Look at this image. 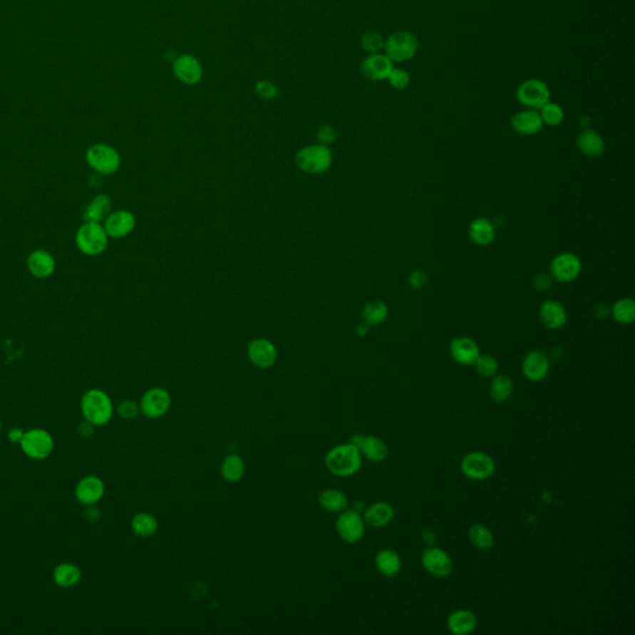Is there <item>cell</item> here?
<instances>
[{"mask_svg":"<svg viewBox=\"0 0 635 635\" xmlns=\"http://www.w3.org/2000/svg\"><path fill=\"white\" fill-rule=\"evenodd\" d=\"M135 216L128 210H117L105 217V232L110 239H123L135 227Z\"/></svg>","mask_w":635,"mask_h":635,"instance_id":"9a60e30c","label":"cell"},{"mask_svg":"<svg viewBox=\"0 0 635 635\" xmlns=\"http://www.w3.org/2000/svg\"><path fill=\"white\" fill-rule=\"evenodd\" d=\"M549 286H551V279H549V276H546V274H539L537 277L535 278V288L536 289H539V291H546V289H549Z\"/></svg>","mask_w":635,"mask_h":635,"instance_id":"c3c4849f","label":"cell"},{"mask_svg":"<svg viewBox=\"0 0 635 635\" xmlns=\"http://www.w3.org/2000/svg\"><path fill=\"white\" fill-rule=\"evenodd\" d=\"M331 150L323 144L306 147L296 155V167L308 174H323L331 167Z\"/></svg>","mask_w":635,"mask_h":635,"instance_id":"277c9868","label":"cell"},{"mask_svg":"<svg viewBox=\"0 0 635 635\" xmlns=\"http://www.w3.org/2000/svg\"><path fill=\"white\" fill-rule=\"evenodd\" d=\"M420 564L435 578H447L453 572V561L448 552L440 547H427L420 556Z\"/></svg>","mask_w":635,"mask_h":635,"instance_id":"7c38bea8","label":"cell"},{"mask_svg":"<svg viewBox=\"0 0 635 635\" xmlns=\"http://www.w3.org/2000/svg\"><path fill=\"white\" fill-rule=\"evenodd\" d=\"M495 460L485 452H470L460 462V470L470 480L482 482L495 472Z\"/></svg>","mask_w":635,"mask_h":635,"instance_id":"ba28073f","label":"cell"},{"mask_svg":"<svg viewBox=\"0 0 635 635\" xmlns=\"http://www.w3.org/2000/svg\"><path fill=\"white\" fill-rule=\"evenodd\" d=\"M375 566L385 577H395L402 569V559L396 551L383 549L375 556Z\"/></svg>","mask_w":635,"mask_h":635,"instance_id":"f1b7e54d","label":"cell"},{"mask_svg":"<svg viewBox=\"0 0 635 635\" xmlns=\"http://www.w3.org/2000/svg\"><path fill=\"white\" fill-rule=\"evenodd\" d=\"M363 521L365 525L371 529H382L388 525L393 517L395 510L391 504L386 502H373L366 510L363 511Z\"/></svg>","mask_w":635,"mask_h":635,"instance_id":"d4e9b609","label":"cell"},{"mask_svg":"<svg viewBox=\"0 0 635 635\" xmlns=\"http://www.w3.org/2000/svg\"><path fill=\"white\" fill-rule=\"evenodd\" d=\"M611 316L618 324L629 325L635 319V301L631 298H621L611 306Z\"/></svg>","mask_w":635,"mask_h":635,"instance_id":"8d00e7d4","label":"cell"},{"mask_svg":"<svg viewBox=\"0 0 635 635\" xmlns=\"http://www.w3.org/2000/svg\"><path fill=\"white\" fill-rule=\"evenodd\" d=\"M577 147L588 158H598L606 150V142L596 130L584 129L578 134Z\"/></svg>","mask_w":635,"mask_h":635,"instance_id":"4316f807","label":"cell"},{"mask_svg":"<svg viewBox=\"0 0 635 635\" xmlns=\"http://www.w3.org/2000/svg\"><path fill=\"white\" fill-rule=\"evenodd\" d=\"M335 529L341 540L348 544H356L363 539L365 535V521L358 511L346 510L341 511L335 522Z\"/></svg>","mask_w":635,"mask_h":635,"instance_id":"9c48e42d","label":"cell"},{"mask_svg":"<svg viewBox=\"0 0 635 635\" xmlns=\"http://www.w3.org/2000/svg\"><path fill=\"white\" fill-rule=\"evenodd\" d=\"M540 115L542 118L544 125H549V127H556L561 125L564 118V112L561 105L552 102H547L546 105L540 108Z\"/></svg>","mask_w":635,"mask_h":635,"instance_id":"f35d334b","label":"cell"},{"mask_svg":"<svg viewBox=\"0 0 635 635\" xmlns=\"http://www.w3.org/2000/svg\"><path fill=\"white\" fill-rule=\"evenodd\" d=\"M468 539L470 544L479 551H487L492 547L495 537L492 531L484 524H473L469 527Z\"/></svg>","mask_w":635,"mask_h":635,"instance_id":"e575fe53","label":"cell"},{"mask_svg":"<svg viewBox=\"0 0 635 635\" xmlns=\"http://www.w3.org/2000/svg\"><path fill=\"white\" fill-rule=\"evenodd\" d=\"M172 406L170 393L162 387L149 388L139 403L140 412L149 420H158L165 415Z\"/></svg>","mask_w":635,"mask_h":635,"instance_id":"30bf717a","label":"cell"},{"mask_svg":"<svg viewBox=\"0 0 635 635\" xmlns=\"http://www.w3.org/2000/svg\"><path fill=\"white\" fill-rule=\"evenodd\" d=\"M516 97L521 105H525L530 110H540L547 102H549V86L541 80L531 78L522 82L517 88Z\"/></svg>","mask_w":635,"mask_h":635,"instance_id":"8fae6325","label":"cell"},{"mask_svg":"<svg viewBox=\"0 0 635 635\" xmlns=\"http://www.w3.org/2000/svg\"><path fill=\"white\" fill-rule=\"evenodd\" d=\"M469 237L473 244L485 247L495 239V226L487 217H477L469 224Z\"/></svg>","mask_w":635,"mask_h":635,"instance_id":"83f0119b","label":"cell"},{"mask_svg":"<svg viewBox=\"0 0 635 635\" xmlns=\"http://www.w3.org/2000/svg\"><path fill=\"white\" fill-rule=\"evenodd\" d=\"M385 55L392 63H405L411 60L418 50V41L408 31H397L385 40Z\"/></svg>","mask_w":635,"mask_h":635,"instance_id":"52a82bcc","label":"cell"},{"mask_svg":"<svg viewBox=\"0 0 635 635\" xmlns=\"http://www.w3.org/2000/svg\"><path fill=\"white\" fill-rule=\"evenodd\" d=\"M581 272H582L581 259L571 252L559 254L549 264V273L557 282H573L579 277Z\"/></svg>","mask_w":635,"mask_h":635,"instance_id":"4fadbf2b","label":"cell"},{"mask_svg":"<svg viewBox=\"0 0 635 635\" xmlns=\"http://www.w3.org/2000/svg\"><path fill=\"white\" fill-rule=\"evenodd\" d=\"M112 209V200L105 194L95 195L90 204L83 211V220L85 222H100L105 221V217L110 215Z\"/></svg>","mask_w":635,"mask_h":635,"instance_id":"f546056e","label":"cell"},{"mask_svg":"<svg viewBox=\"0 0 635 635\" xmlns=\"http://www.w3.org/2000/svg\"><path fill=\"white\" fill-rule=\"evenodd\" d=\"M105 482L95 475H87L77 482L75 487V497L77 502L83 505H95L105 495Z\"/></svg>","mask_w":635,"mask_h":635,"instance_id":"d6986e66","label":"cell"},{"mask_svg":"<svg viewBox=\"0 0 635 635\" xmlns=\"http://www.w3.org/2000/svg\"><path fill=\"white\" fill-rule=\"evenodd\" d=\"M244 462L237 454H229L221 463V475L227 482H237L244 477Z\"/></svg>","mask_w":635,"mask_h":635,"instance_id":"d590c367","label":"cell"},{"mask_svg":"<svg viewBox=\"0 0 635 635\" xmlns=\"http://www.w3.org/2000/svg\"><path fill=\"white\" fill-rule=\"evenodd\" d=\"M514 392V383L509 376L495 375L490 382L489 393L495 403H504L509 401Z\"/></svg>","mask_w":635,"mask_h":635,"instance_id":"d6a6232c","label":"cell"},{"mask_svg":"<svg viewBox=\"0 0 635 635\" xmlns=\"http://www.w3.org/2000/svg\"><path fill=\"white\" fill-rule=\"evenodd\" d=\"M82 415L91 425H105L112 420L115 407L110 397L100 388H91L82 396Z\"/></svg>","mask_w":635,"mask_h":635,"instance_id":"7a4b0ae2","label":"cell"},{"mask_svg":"<svg viewBox=\"0 0 635 635\" xmlns=\"http://www.w3.org/2000/svg\"><path fill=\"white\" fill-rule=\"evenodd\" d=\"M53 577V582L58 587L72 588L81 581L82 572L77 564L63 562L55 567Z\"/></svg>","mask_w":635,"mask_h":635,"instance_id":"4dcf8cb0","label":"cell"},{"mask_svg":"<svg viewBox=\"0 0 635 635\" xmlns=\"http://www.w3.org/2000/svg\"><path fill=\"white\" fill-rule=\"evenodd\" d=\"M55 442L53 435L43 428H33L26 430L23 440L20 442V448L23 453L33 460H43L48 458L53 452Z\"/></svg>","mask_w":635,"mask_h":635,"instance_id":"8992f818","label":"cell"},{"mask_svg":"<svg viewBox=\"0 0 635 635\" xmlns=\"http://www.w3.org/2000/svg\"><path fill=\"white\" fill-rule=\"evenodd\" d=\"M325 467L330 473L339 477H351L358 472L363 464V455L358 447L350 443L338 445L325 455Z\"/></svg>","mask_w":635,"mask_h":635,"instance_id":"6da1fadb","label":"cell"},{"mask_svg":"<svg viewBox=\"0 0 635 635\" xmlns=\"http://www.w3.org/2000/svg\"><path fill=\"white\" fill-rule=\"evenodd\" d=\"M361 46L366 53H378L385 46V38L376 31H368L361 38Z\"/></svg>","mask_w":635,"mask_h":635,"instance_id":"60d3db41","label":"cell"},{"mask_svg":"<svg viewBox=\"0 0 635 635\" xmlns=\"http://www.w3.org/2000/svg\"><path fill=\"white\" fill-rule=\"evenodd\" d=\"M427 281H428V278L423 271H415L410 276V286L415 289H420L422 286H425L427 284Z\"/></svg>","mask_w":635,"mask_h":635,"instance_id":"bcb514c9","label":"cell"},{"mask_svg":"<svg viewBox=\"0 0 635 635\" xmlns=\"http://www.w3.org/2000/svg\"><path fill=\"white\" fill-rule=\"evenodd\" d=\"M477 618L469 609H457L447 618V628L454 635H467L477 629Z\"/></svg>","mask_w":635,"mask_h":635,"instance_id":"484cf974","label":"cell"},{"mask_svg":"<svg viewBox=\"0 0 635 635\" xmlns=\"http://www.w3.org/2000/svg\"><path fill=\"white\" fill-rule=\"evenodd\" d=\"M541 323L549 330H559L567 323V311L559 301H546L540 306Z\"/></svg>","mask_w":635,"mask_h":635,"instance_id":"cb8c5ba5","label":"cell"},{"mask_svg":"<svg viewBox=\"0 0 635 635\" xmlns=\"http://www.w3.org/2000/svg\"><path fill=\"white\" fill-rule=\"evenodd\" d=\"M393 68V63L385 53H371L361 63L363 75L373 81L387 80Z\"/></svg>","mask_w":635,"mask_h":635,"instance_id":"7402d4cb","label":"cell"},{"mask_svg":"<svg viewBox=\"0 0 635 635\" xmlns=\"http://www.w3.org/2000/svg\"><path fill=\"white\" fill-rule=\"evenodd\" d=\"M0 432H1V422H0Z\"/></svg>","mask_w":635,"mask_h":635,"instance_id":"f907efd6","label":"cell"},{"mask_svg":"<svg viewBox=\"0 0 635 635\" xmlns=\"http://www.w3.org/2000/svg\"><path fill=\"white\" fill-rule=\"evenodd\" d=\"M388 316V308L381 301H373L368 303L363 311V323L368 325H380L386 320Z\"/></svg>","mask_w":635,"mask_h":635,"instance_id":"74e56055","label":"cell"},{"mask_svg":"<svg viewBox=\"0 0 635 635\" xmlns=\"http://www.w3.org/2000/svg\"><path fill=\"white\" fill-rule=\"evenodd\" d=\"M130 526L134 534L139 537H152L158 531L159 522L153 514L138 512L133 516Z\"/></svg>","mask_w":635,"mask_h":635,"instance_id":"1f68e13d","label":"cell"},{"mask_svg":"<svg viewBox=\"0 0 635 635\" xmlns=\"http://www.w3.org/2000/svg\"><path fill=\"white\" fill-rule=\"evenodd\" d=\"M522 373L527 380L540 382L547 378L549 373V358L541 350H532L526 355L521 365Z\"/></svg>","mask_w":635,"mask_h":635,"instance_id":"ac0fdd59","label":"cell"},{"mask_svg":"<svg viewBox=\"0 0 635 635\" xmlns=\"http://www.w3.org/2000/svg\"><path fill=\"white\" fill-rule=\"evenodd\" d=\"M108 234L105 232L103 224L100 222H85L77 229V249L86 256H98L103 254L108 246Z\"/></svg>","mask_w":635,"mask_h":635,"instance_id":"3957f363","label":"cell"},{"mask_svg":"<svg viewBox=\"0 0 635 635\" xmlns=\"http://www.w3.org/2000/svg\"><path fill=\"white\" fill-rule=\"evenodd\" d=\"M117 412H118L120 418H123V420H133L138 415L140 408H139V405L137 402L132 401V400H125V401L120 402V406L117 408Z\"/></svg>","mask_w":635,"mask_h":635,"instance_id":"ee69618b","label":"cell"},{"mask_svg":"<svg viewBox=\"0 0 635 635\" xmlns=\"http://www.w3.org/2000/svg\"><path fill=\"white\" fill-rule=\"evenodd\" d=\"M172 72L179 81L187 86L197 85L204 76L202 65L190 53H182L174 58Z\"/></svg>","mask_w":635,"mask_h":635,"instance_id":"5bb4252c","label":"cell"},{"mask_svg":"<svg viewBox=\"0 0 635 635\" xmlns=\"http://www.w3.org/2000/svg\"><path fill=\"white\" fill-rule=\"evenodd\" d=\"M474 366L477 373L485 378H494L499 370L497 358H492L490 355H479L477 361L474 363Z\"/></svg>","mask_w":635,"mask_h":635,"instance_id":"ab89813d","label":"cell"},{"mask_svg":"<svg viewBox=\"0 0 635 635\" xmlns=\"http://www.w3.org/2000/svg\"><path fill=\"white\" fill-rule=\"evenodd\" d=\"M387 80H388L390 85H391L393 88L402 91V90H405V88H407L408 85H410L411 77H410V73H408V72L402 70V68H393Z\"/></svg>","mask_w":635,"mask_h":635,"instance_id":"b9f144b4","label":"cell"},{"mask_svg":"<svg viewBox=\"0 0 635 635\" xmlns=\"http://www.w3.org/2000/svg\"><path fill=\"white\" fill-rule=\"evenodd\" d=\"M86 162L100 175H112L120 167V155L108 144H93L87 149Z\"/></svg>","mask_w":635,"mask_h":635,"instance_id":"5b68a950","label":"cell"},{"mask_svg":"<svg viewBox=\"0 0 635 635\" xmlns=\"http://www.w3.org/2000/svg\"><path fill=\"white\" fill-rule=\"evenodd\" d=\"M254 92L262 100H273L277 97L278 90L274 83L267 80H259L254 86Z\"/></svg>","mask_w":635,"mask_h":635,"instance_id":"7bdbcfd3","label":"cell"},{"mask_svg":"<svg viewBox=\"0 0 635 635\" xmlns=\"http://www.w3.org/2000/svg\"><path fill=\"white\" fill-rule=\"evenodd\" d=\"M249 361L259 368H272L277 361V349L268 339H254L247 348Z\"/></svg>","mask_w":635,"mask_h":635,"instance_id":"2e32d148","label":"cell"},{"mask_svg":"<svg viewBox=\"0 0 635 635\" xmlns=\"http://www.w3.org/2000/svg\"><path fill=\"white\" fill-rule=\"evenodd\" d=\"M449 353L455 363L464 366L474 365L480 355V349L477 341L467 336L454 338L449 345Z\"/></svg>","mask_w":635,"mask_h":635,"instance_id":"ffe728a7","label":"cell"},{"mask_svg":"<svg viewBox=\"0 0 635 635\" xmlns=\"http://www.w3.org/2000/svg\"><path fill=\"white\" fill-rule=\"evenodd\" d=\"M320 507L329 512H341L348 507V497L336 489H326L318 497Z\"/></svg>","mask_w":635,"mask_h":635,"instance_id":"836d02e7","label":"cell"},{"mask_svg":"<svg viewBox=\"0 0 635 635\" xmlns=\"http://www.w3.org/2000/svg\"><path fill=\"white\" fill-rule=\"evenodd\" d=\"M351 443L358 447L363 458H366L373 463H380L385 460L388 454L386 443L376 435H355L351 438Z\"/></svg>","mask_w":635,"mask_h":635,"instance_id":"e0dca14e","label":"cell"},{"mask_svg":"<svg viewBox=\"0 0 635 635\" xmlns=\"http://www.w3.org/2000/svg\"><path fill=\"white\" fill-rule=\"evenodd\" d=\"M368 325L363 323V324L358 325V328H356V333H358V335H365L368 333Z\"/></svg>","mask_w":635,"mask_h":635,"instance_id":"681fc988","label":"cell"},{"mask_svg":"<svg viewBox=\"0 0 635 635\" xmlns=\"http://www.w3.org/2000/svg\"><path fill=\"white\" fill-rule=\"evenodd\" d=\"M25 430H21L19 427H14V428H11L9 430V433H8V440L11 442V443H14V445H20V442L23 440V437H24Z\"/></svg>","mask_w":635,"mask_h":635,"instance_id":"7dc6e473","label":"cell"},{"mask_svg":"<svg viewBox=\"0 0 635 635\" xmlns=\"http://www.w3.org/2000/svg\"><path fill=\"white\" fill-rule=\"evenodd\" d=\"M26 267L33 277L45 279L53 276L56 269V261L46 249H35L26 258Z\"/></svg>","mask_w":635,"mask_h":635,"instance_id":"44dd1931","label":"cell"},{"mask_svg":"<svg viewBox=\"0 0 635 635\" xmlns=\"http://www.w3.org/2000/svg\"><path fill=\"white\" fill-rule=\"evenodd\" d=\"M316 137H318V142H319V144H323V145H326V147H328V145L333 143L335 138H336V132H335V129L333 128V127H330V125H323V127H320L319 130H318Z\"/></svg>","mask_w":635,"mask_h":635,"instance_id":"f6af8a7d","label":"cell"},{"mask_svg":"<svg viewBox=\"0 0 635 635\" xmlns=\"http://www.w3.org/2000/svg\"><path fill=\"white\" fill-rule=\"evenodd\" d=\"M510 123L511 128L514 129V132L520 134V135H535L544 127L540 112H537L536 110L517 112L511 117Z\"/></svg>","mask_w":635,"mask_h":635,"instance_id":"603a6c76","label":"cell"}]
</instances>
